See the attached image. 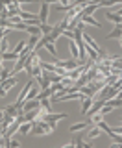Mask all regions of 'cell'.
<instances>
[{"label": "cell", "instance_id": "cell-1", "mask_svg": "<svg viewBox=\"0 0 122 148\" xmlns=\"http://www.w3.org/2000/svg\"><path fill=\"white\" fill-rule=\"evenodd\" d=\"M119 91H120V87H117V85H109V83H107L104 89L100 91V98H102V100L117 98V96H119Z\"/></svg>", "mask_w": 122, "mask_h": 148}, {"label": "cell", "instance_id": "cell-2", "mask_svg": "<svg viewBox=\"0 0 122 148\" xmlns=\"http://www.w3.org/2000/svg\"><path fill=\"white\" fill-rule=\"evenodd\" d=\"M35 85V83H34V80H30V82H28L26 83V85H24V89H22L21 91V95H19V98H17V102H15V106H17V108H24V106H22V104H24V100H26V96H28V92H30V89H32V87H34Z\"/></svg>", "mask_w": 122, "mask_h": 148}, {"label": "cell", "instance_id": "cell-3", "mask_svg": "<svg viewBox=\"0 0 122 148\" xmlns=\"http://www.w3.org/2000/svg\"><path fill=\"white\" fill-rule=\"evenodd\" d=\"M48 15H50V2L43 0V2H41V11H39L41 24H46V22H48Z\"/></svg>", "mask_w": 122, "mask_h": 148}, {"label": "cell", "instance_id": "cell-4", "mask_svg": "<svg viewBox=\"0 0 122 148\" xmlns=\"http://www.w3.org/2000/svg\"><path fill=\"white\" fill-rule=\"evenodd\" d=\"M15 83H17V80H15L13 76L9 78V80H4V82H2V91H0V96H6L8 92L11 91V87L15 85Z\"/></svg>", "mask_w": 122, "mask_h": 148}, {"label": "cell", "instance_id": "cell-5", "mask_svg": "<svg viewBox=\"0 0 122 148\" xmlns=\"http://www.w3.org/2000/svg\"><path fill=\"white\" fill-rule=\"evenodd\" d=\"M32 128H34V120H26V122H22L19 126L17 133H21V135H32Z\"/></svg>", "mask_w": 122, "mask_h": 148}, {"label": "cell", "instance_id": "cell-6", "mask_svg": "<svg viewBox=\"0 0 122 148\" xmlns=\"http://www.w3.org/2000/svg\"><path fill=\"white\" fill-rule=\"evenodd\" d=\"M61 119H67V115H65V113H52V111H50V113H46L43 117V120H48L50 124H56Z\"/></svg>", "mask_w": 122, "mask_h": 148}, {"label": "cell", "instance_id": "cell-7", "mask_svg": "<svg viewBox=\"0 0 122 148\" xmlns=\"http://www.w3.org/2000/svg\"><path fill=\"white\" fill-rule=\"evenodd\" d=\"M93 96H85V98L82 100V109H80V115H87L89 113V109L93 108Z\"/></svg>", "mask_w": 122, "mask_h": 148}, {"label": "cell", "instance_id": "cell-8", "mask_svg": "<svg viewBox=\"0 0 122 148\" xmlns=\"http://www.w3.org/2000/svg\"><path fill=\"white\" fill-rule=\"evenodd\" d=\"M89 126H93V120H91V119H87L85 122L72 124V126H70V133H74V132H82V130H87Z\"/></svg>", "mask_w": 122, "mask_h": 148}, {"label": "cell", "instance_id": "cell-9", "mask_svg": "<svg viewBox=\"0 0 122 148\" xmlns=\"http://www.w3.org/2000/svg\"><path fill=\"white\" fill-rule=\"evenodd\" d=\"M100 132H102V128L98 126V124H93V128L89 130V132L85 133V135H87V139H89V141H93V139H96L98 135H100Z\"/></svg>", "mask_w": 122, "mask_h": 148}, {"label": "cell", "instance_id": "cell-10", "mask_svg": "<svg viewBox=\"0 0 122 148\" xmlns=\"http://www.w3.org/2000/svg\"><path fill=\"white\" fill-rule=\"evenodd\" d=\"M41 106V100L39 98H34V100H26L24 102V111H32V109H37Z\"/></svg>", "mask_w": 122, "mask_h": 148}, {"label": "cell", "instance_id": "cell-11", "mask_svg": "<svg viewBox=\"0 0 122 148\" xmlns=\"http://www.w3.org/2000/svg\"><path fill=\"white\" fill-rule=\"evenodd\" d=\"M120 35H122V24H117L115 30L106 35V39H120Z\"/></svg>", "mask_w": 122, "mask_h": 148}, {"label": "cell", "instance_id": "cell-12", "mask_svg": "<svg viewBox=\"0 0 122 148\" xmlns=\"http://www.w3.org/2000/svg\"><path fill=\"white\" fill-rule=\"evenodd\" d=\"M19 58H21V54H17L15 50H13V52H2V61H9V59L17 61Z\"/></svg>", "mask_w": 122, "mask_h": 148}, {"label": "cell", "instance_id": "cell-13", "mask_svg": "<svg viewBox=\"0 0 122 148\" xmlns=\"http://www.w3.org/2000/svg\"><path fill=\"white\" fill-rule=\"evenodd\" d=\"M82 21L85 22V24H93V26H96V28H102L100 22H98L96 18H93L91 15H83V13H82Z\"/></svg>", "mask_w": 122, "mask_h": 148}, {"label": "cell", "instance_id": "cell-14", "mask_svg": "<svg viewBox=\"0 0 122 148\" xmlns=\"http://www.w3.org/2000/svg\"><path fill=\"white\" fill-rule=\"evenodd\" d=\"M106 18L115 24H122V15H119V13H106Z\"/></svg>", "mask_w": 122, "mask_h": 148}, {"label": "cell", "instance_id": "cell-15", "mask_svg": "<svg viewBox=\"0 0 122 148\" xmlns=\"http://www.w3.org/2000/svg\"><path fill=\"white\" fill-rule=\"evenodd\" d=\"M45 48H46V50H48V52H50V54H52V56H54V58H56V56H58V52H56V46H54V43H50V41H48V43H46V45H45Z\"/></svg>", "mask_w": 122, "mask_h": 148}, {"label": "cell", "instance_id": "cell-16", "mask_svg": "<svg viewBox=\"0 0 122 148\" xmlns=\"http://www.w3.org/2000/svg\"><path fill=\"white\" fill-rule=\"evenodd\" d=\"M41 30H43V34H45V35H48L50 32L54 30V28H52V26H48V24H41Z\"/></svg>", "mask_w": 122, "mask_h": 148}, {"label": "cell", "instance_id": "cell-17", "mask_svg": "<svg viewBox=\"0 0 122 148\" xmlns=\"http://www.w3.org/2000/svg\"><path fill=\"white\" fill-rule=\"evenodd\" d=\"M11 76H13V74H11V71H9V72H8V71H6V69H4V71H2V76H0V80H2V82H4V80H8V78H11Z\"/></svg>", "mask_w": 122, "mask_h": 148}, {"label": "cell", "instance_id": "cell-18", "mask_svg": "<svg viewBox=\"0 0 122 148\" xmlns=\"http://www.w3.org/2000/svg\"><path fill=\"white\" fill-rule=\"evenodd\" d=\"M117 13H119V15H122V8H120V9H119V11H117Z\"/></svg>", "mask_w": 122, "mask_h": 148}]
</instances>
